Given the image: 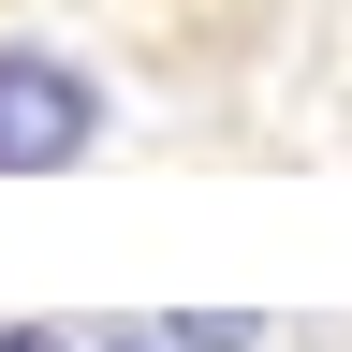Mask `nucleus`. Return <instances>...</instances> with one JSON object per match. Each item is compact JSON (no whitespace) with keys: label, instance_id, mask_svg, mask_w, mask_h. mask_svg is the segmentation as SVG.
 Instances as JSON below:
<instances>
[{"label":"nucleus","instance_id":"obj_1","mask_svg":"<svg viewBox=\"0 0 352 352\" xmlns=\"http://www.w3.org/2000/svg\"><path fill=\"white\" fill-rule=\"evenodd\" d=\"M103 147V88L59 44H0V176H59Z\"/></svg>","mask_w":352,"mask_h":352},{"label":"nucleus","instance_id":"obj_2","mask_svg":"<svg viewBox=\"0 0 352 352\" xmlns=\"http://www.w3.org/2000/svg\"><path fill=\"white\" fill-rule=\"evenodd\" d=\"M162 338H176V352H250L264 323H250V308H191V323H162Z\"/></svg>","mask_w":352,"mask_h":352},{"label":"nucleus","instance_id":"obj_3","mask_svg":"<svg viewBox=\"0 0 352 352\" xmlns=\"http://www.w3.org/2000/svg\"><path fill=\"white\" fill-rule=\"evenodd\" d=\"M0 352H88V338H59V323H0Z\"/></svg>","mask_w":352,"mask_h":352},{"label":"nucleus","instance_id":"obj_4","mask_svg":"<svg viewBox=\"0 0 352 352\" xmlns=\"http://www.w3.org/2000/svg\"><path fill=\"white\" fill-rule=\"evenodd\" d=\"M88 352H176V338H162V323H147V338H88Z\"/></svg>","mask_w":352,"mask_h":352}]
</instances>
